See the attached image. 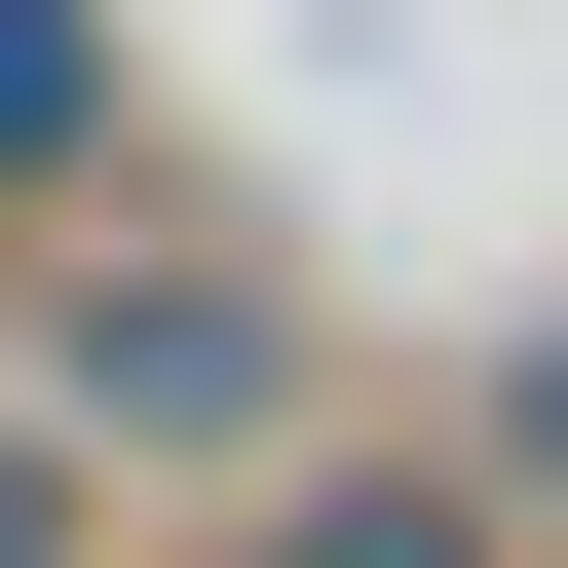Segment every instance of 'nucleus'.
<instances>
[{
	"label": "nucleus",
	"mask_w": 568,
	"mask_h": 568,
	"mask_svg": "<svg viewBox=\"0 0 568 568\" xmlns=\"http://www.w3.org/2000/svg\"><path fill=\"white\" fill-rule=\"evenodd\" d=\"M0 568H114V455H77L39 379H0Z\"/></svg>",
	"instance_id": "20e7f679"
},
{
	"label": "nucleus",
	"mask_w": 568,
	"mask_h": 568,
	"mask_svg": "<svg viewBox=\"0 0 568 568\" xmlns=\"http://www.w3.org/2000/svg\"><path fill=\"white\" fill-rule=\"evenodd\" d=\"M0 379H39L77 455H152V493H265L304 455V304H265L227 227H0Z\"/></svg>",
	"instance_id": "f257e3e1"
},
{
	"label": "nucleus",
	"mask_w": 568,
	"mask_h": 568,
	"mask_svg": "<svg viewBox=\"0 0 568 568\" xmlns=\"http://www.w3.org/2000/svg\"><path fill=\"white\" fill-rule=\"evenodd\" d=\"M77 152H114V0H0V227H77Z\"/></svg>",
	"instance_id": "7ed1b4c3"
},
{
	"label": "nucleus",
	"mask_w": 568,
	"mask_h": 568,
	"mask_svg": "<svg viewBox=\"0 0 568 568\" xmlns=\"http://www.w3.org/2000/svg\"><path fill=\"white\" fill-rule=\"evenodd\" d=\"M493 530H530V568H568V342H530V379H493Z\"/></svg>",
	"instance_id": "39448f33"
},
{
	"label": "nucleus",
	"mask_w": 568,
	"mask_h": 568,
	"mask_svg": "<svg viewBox=\"0 0 568 568\" xmlns=\"http://www.w3.org/2000/svg\"><path fill=\"white\" fill-rule=\"evenodd\" d=\"M227 568H530V530H493V455H417V417H304Z\"/></svg>",
	"instance_id": "f03ea898"
}]
</instances>
